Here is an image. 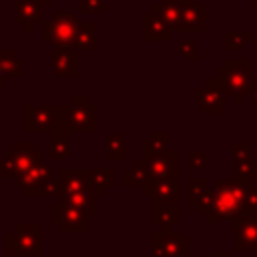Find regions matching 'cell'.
<instances>
[{"label": "cell", "instance_id": "6da1fadb", "mask_svg": "<svg viewBox=\"0 0 257 257\" xmlns=\"http://www.w3.org/2000/svg\"><path fill=\"white\" fill-rule=\"evenodd\" d=\"M253 181L229 177L213 183L207 199L197 207V213L205 217L209 225L221 221H235L245 213V195Z\"/></svg>", "mask_w": 257, "mask_h": 257}, {"label": "cell", "instance_id": "7a4b0ae2", "mask_svg": "<svg viewBox=\"0 0 257 257\" xmlns=\"http://www.w3.org/2000/svg\"><path fill=\"white\" fill-rule=\"evenodd\" d=\"M253 60L251 58H227L223 66H219L213 76L207 78L205 84L217 86L225 96H233L235 106L245 102L249 90L253 86Z\"/></svg>", "mask_w": 257, "mask_h": 257}, {"label": "cell", "instance_id": "3957f363", "mask_svg": "<svg viewBox=\"0 0 257 257\" xmlns=\"http://www.w3.org/2000/svg\"><path fill=\"white\" fill-rule=\"evenodd\" d=\"M70 135H94L98 131V106L84 94H72L66 104H56V126Z\"/></svg>", "mask_w": 257, "mask_h": 257}, {"label": "cell", "instance_id": "277c9868", "mask_svg": "<svg viewBox=\"0 0 257 257\" xmlns=\"http://www.w3.org/2000/svg\"><path fill=\"white\" fill-rule=\"evenodd\" d=\"M42 151L34 149L28 141H16L14 149L6 151V155L0 159V179H18L24 171L30 167L42 163Z\"/></svg>", "mask_w": 257, "mask_h": 257}, {"label": "cell", "instance_id": "5b68a950", "mask_svg": "<svg viewBox=\"0 0 257 257\" xmlns=\"http://www.w3.org/2000/svg\"><path fill=\"white\" fill-rule=\"evenodd\" d=\"M6 251H16L22 257H42V225L16 223L12 233L4 237Z\"/></svg>", "mask_w": 257, "mask_h": 257}, {"label": "cell", "instance_id": "8992f818", "mask_svg": "<svg viewBox=\"0 0 257 257\" xmlns=\"http://www.w3.org/2000/svg\"><path fill=\"white\" fill-rule=\"evenodd\" d=\"M80 18L72 12H58L54 14L42 28V42L52 44L54 48H72Z\"/></svg>", "mask_w": 257, "mask_h": 257}, {"label": "cell", "instance_id": "52a82bcc", "mask_svg": "<svg viewBox=\"0 0 257 257\" xmlns=\"http://www.w3.org/2000/svg\"><path fill=\"white\" fill-rule=\"evenodd\" d=\"M143 161H145V169H147V179L179 177V171H181V153L179 151H173V149L143 151Z\"/></svg>", "mask_w": 257, "mask_h": 257}, {"label": "cell", "instance_id": "ba28073f", "mask_svg": "<svg viewBox=\"0 0 257 257\" xmlns=\"http://www.w3.org/2000/svg\"><path fill=\"white\" fill-rule=\"evenodd\" d=\"M151 257H189V235L161 229L151 235Z\"/></svg>", "mask_w": 257, "mask_h": 257}, {"label": "cell", "instance_id": "9c48e42d", "mask_svg": "<svg viewBox=\"0 0 257 257\" xmlns=\"http://www.w3.org/2000/svg\"><path fill=\"white\" fill-rule=\"evenodd\" d=\"M56 126V104H24L22 131L24 133H52Z\"/></svg>", "mask_w": 257, "mask_h": 257}, {"label": "cell", "instance_id": "30bf717a", "mask_svg": "<svg viewBox=\"0 0 257 257\" xmlns=\"http://www.w3.org/2000/svg\"><path fill=\"white\" fill-rule=\"evenodd\" d=\"M78 50L74 48H52L50 58V70L56 78H78L80 74V62H78Z\"/></svg>", "mask_w": 257, "mask_h": 257}, {"label": "cell", "instance_id": "8fae6325", "mask_svg": "<svg viewBox=\"0 0 257 257\" xmlns=\"http://www.w3.org/2000/svg\"><path fill=\"white\" fill-rule=\"evenodd\" d=\"M52 179V163L50 161H42L34 167H30L28 171H24L16 183L20 187V191L26 195V197H40V191H42V185Z\"/></svg>", "mask_w": 257, "mask_h": 257}, {"label": "cell", "instance_id": "7c38bea8", "mask_svg": "<svg viewBox=\"0 0 257 257\" xmlns=\"http://www.w3.org/2000/svg\"><path fill=\"white\" fill-rule=\"evenodd\" d=\"M233 249L235 251H257V217L241 215L233 221Z\"/></svg>", "mask_w": 257, "mask_h": 257}, {"label": "cell", "instance_id": "4fadbf2b", "mask_svg": "<svg viewBox=\"0 0 257 257\" xmlns=\"http://www.w3.org/2000/svg\"><path fill=\"white\" fill-rule=\"evenodd\" d=\"M181 221L179 199H151V223L161 229H171Z\"/></svg>", "mask_w": 257, "mask_h": 257}, {"label": "cell", "instance_id": "5bb4252c", "mask_svg": "<svg viewBox=\"0 0 257 257\" xmlns=\"http://www.w3.org/2000/svg\"><path fill=\"white\" fill-rule=\"evenodd\" d=\"M197 2L199 0H159L151 6V10L155 14H159L173 32H181V22H183L185 10Z\"/></svg>", "mask_w": 257, "mask_h": 257}, {"label": "cell", "instance_id": "9a60e30c", "mask_svg": "<svg viewBox=\"0 0 257 257\" xmlns=\"http://www.w3.org/2000/svg\"><path fill=\"white\" fill-rule=\"evenodd\" d=\"M14 22L24 32H32L42 22V4L38 0H14Z\"/></svg>", "mask_w": 257, "mask_h": 257}, {"label": "cell", "instance_id": "2e32d148", "mask_svg": "<svg viewBox=\"0 0 257 257\" xmlns=\"http://www.w3.org/2000/svg\"><path fill=\"white\" fill-rule=\"evenodd\" d=\"M197 112L199 114H223L225 112V94L211 84L197 88Z\"/></svg>", "mask_w": 257, "mask_h": 257}, {"label": "cell", "instance_id": "e0dca14e", "mask_svg": "<svg viewBox=\"0 0 257 257\" xmlns=\"http://www.w3.org/2000/svg\"><path fill=\"white\" fill-rule=\"evenodd\" d=\"M141 187L143 195L149 199H179V177L147 179Z\"/></svg>", "mask_w": 257, "mask_h": 257}, {"label": "cell", "instance_id": "ac0fdd59", "mask_svg": "<svg viewBox=\"0 0 257 257\" xmlns=\"http://www.w3.org/2000/svg\"><path fill=\"white\" fill-rule=\"evenodd\" d=\"M88 213L76 207L62 205V217H60V231L66 235H84L88 231Z\"/></svg>", "mask_w": 257, "mask_h": 257}, {"label": "cell", "instance_id": "d6986e66", "mask_svg": "<svg viewBox=\"0 0 257 257\" xmlns=\"http://www.w3.org/2000/svg\"><path fill=\"white\" fill-rule=\"evenodd\" d=\"M171 32L173 30L167 26V22L159 14H155L153 10L143 14V40H147V42H169Z\"/></svg>", "mask_w": 257, "mask_h": 257}, {"label": "cell", "instance_id": "ffe728a7", "mask_svg": "<svg viewBox=\"0 0 257 257\" xmlns=\"http://www.w3.org/2000/svg\"><path fill=\"white\" fill-rule=\"evenodd\" d=\"M98 195L86 187V189H80V191H74V193H62L58 197V201L66 207H76V209H82L86 211L88 215H96L98 213Z\"/></svg>", "mask_w": 257, "mask_h": 257}, {"label": "cell", "instance_id": "44dd1931", "mask_svg": "<svg viewBox=\"0 0 257 257\" xmlns=\"http://www.w3.org/2000/svg\"><path fill=\"white\" fill-rule=\"evenodd\" d=\"M72 48L78 52H92L98 48V24L96 22H80Z\"/></svg>", "mask_w": 257, "mask_h": 257}, {"label": "cell", "instance_id": "7402d4cb", "mask_svg": "<svg viewBox=\"0 0 257 257\" xmlns=\"http://www.w3.org/2000/svg\"><path fill=\"white\" fill-rule=\"evenodd\" d=\"M88 187L98 195L104 197L116 185V171L114 169H86Z\"/></svg>", "mask_w": 257, "mask_h": 257}, {"label": "cell", "instance_id": "603a6c76", "mask_svg": "<svg viewBox=\"0 0 257 257\" xmlns=\"http://www.w3.org/2000/svg\"><path fill=\"white\" fill-rule=\"evenodd\" d=\"M207 30V6L197 2L185 10L181 32H205Z\"/></svg>", "mask_w": 257, "mask_h": 257}, {"label": "cell", "instance_id": "cb8c5ba5", "mask_svg": "<svg viewBox=\"0 0 257 257\" xmlns=\"http://www.w3.org/2000/svg\"><path fill=\"white\" fill-rule=\"evenodd\" d=\"M58 181L62 185V193H74L88 187L86 169H62Z\"/></svg>", "mask_w": 257, "mask_h": 257}, {"label": "cell", "instance_id": "d4e9b609", "mask_svg": "<svg viewBox=\"0 0 257 257\" xmlns=\"http://www.w3.org/2000/svg\"><path fill=\"white\" fill-rule=\"evenodd\" d=\"M126 137L122 131L116 133H108L104 137V157L106 161H122L124 153H126V145H124Z\"/></svg>", "mask_w": 257, "mask_h": 257}, {"label": "cell", "instance_id": "484cf974", "mask_svg": "<svg viewBox=\"0 0 257 257\" xmlns=\"http://www.w3.org/2000/svg\"><path fill=\"white\" fill-rule=\"evenodd\" d=\"M70 155V133L62 128H54L50 133V157L64 161Z\"/></svg>", "mask_w": 257, "mask_h": 257}, {"label": "cell", "instance_id": "4316f807", "mask_svg": "<svg viewBox=\"0 0 257 257\" xmlns=\"http://www.w3.org/2000/svg\"><path fill=\"white\" fill-rule=\"evenodd\" d=\"M209 189L211 187H209V181L205 177H191L187 181V203L197 209L207 199Z\"/></svg>", "mask_w": 257, "mask_h": 257}, {"label": "cell", "instance_id": "83f0119b", "mask_svg": "<svg viewBox=\"0 0 257 257\" xmlns=\"http://www.w3.org/2000/svg\"><path fill=\"white\" fill-rule=\"evenodd\" d=\"M0 70L6 78H22L24 64L14 50H0Z\"/></svg>", "mask_w": 257, "mask_h": 257}, {"label": "cell", "instance_id": "f1b7e54d", "mask_svg": "<svg viewBox=\"0 0 257 257\" xmlns=\"http://www.w3.org/2000/svg\"><path fill=\"white\" fill-rule=\"evenodd\" d=\"M145 179H147V169H145V161L143 159H135L133 165L122 171V185L126 189H131L135 185H143Z\"/></svg>", "mask_w": 257, "mask_h": 257}, {"label": "cell", "instance_id": "f546056e", "mask_svg": "<svg viewBox=\"0 0 257 257\" xmlns=\"http://www.w3.org/2000/svg\"><path fill=\"white\" fill-rule=\"evenodd\" d=\"M253 40L251 30H227L225 32V50H241Z\"/></svg>", "mask_w": 257, "mask_h": 257}, {"label": "cell", "instance_id": "4dcf8cb0", "mask_svg": "<svg viewBox=\"0 0 257 257\" xmlns=\"http://www.w3.org/2000/svg\"><path fill=\"white\" fill-rule=\"evenodd\" d=\"M233 177L255 181L257 179V159H247V161H233Z\"/></svg>", "mask_w": 257, "mask_h": 257}, {"label": "cell", "instance_id": "1f68e13d", "mask_svg": "<svg viewBox=\"0 0 257 257\" xmlns=\"http://www.w3.org/2000/svg\"><path fill=\"white\" fill-rule=\"evenodd\" d=\"M169 143H171V133L169 131H157V133H151V139L143 143V151H163V149H169Z\"/></svg>", "mask_w": 257, "mask_h": 257}, {"label": "cell", "instance_id": "d6a6232c", "mask_svg": "<svg viewBox=\"0 0 257 257\" xmlns=\"http://www.w3.org/2000/svg\"><path fill=\"white\" fill-rule=\"evenodd\" d=\"M187 163H189L191 169L203 171V169L207 167V163H209V155H207V151L191 149V151H187Z\"/></svg>", "mask_w": 257, "mask_h": 257}, {"label": "cell", "instance_id": "836d02e7", "mask_svg": "<svg viewBox=\"0 0 257 257\" xmlns=\"http://www.w3.org/2000/svg\"><path fill=\"white\" fill-rule=\"evenodd\" d=\"M177 50H179V56L183 60H187V62L199 60V46L193 40H179V48Z\"/></svg>", "mask_w": 257, "mask_h": 257}, {"label": "cell", "instance_id": "e575fe53", "mask_svg": "<svg viewBox=\"0 0 257 257\" xmlns=\"http://www.w3.org/2000/svg\"><path fill=\"white\" fill-rule=\"evenodd\" d=\"M78 12L80 14H104L106 2L104 0H78Z\"/></svg>", "mask_w": 257, "mask_h": 257}, {"label": "cell", "instance_id": "d590c367", "mask_svg": "<svg viewBox=\"0 0 257 257\" xmlns=\"http://www.w3.org/2000/svg\"><path fill=\"white\" fill-rule=\"evenodd\" d=\"M253 157V143L251 141H235L233 145V161H247Z\"/></svg>", "mask_w": 257, "mask_h": 257}, {"label": "cell", "instance_id": "8d00e7d4", "mask_svg": "<svg viewBox=\"0 0 257 257\" xmlns=\"http://www.w3.org/2000/svg\"><path fill=\"white\" fill-rule=\"evenodd\" d=\"M243 215H255L257 217V187L251 185L245 195V213Z\"/></svg>", "mask_w": 257, "mask_h": 257}, {"label": "cell", "instance_id": "74e56055", "mask_svg": "<svg viewBox=\"0 0 257 257\" xmlns=\"http://www.w3.org/2000/svg\"><path fill=\"white\" fill-rule=\"evenodd\" d=\"M62 195V185L58 179H48L44 185H42V191H40V197H60Z\"/></svg>", "mask_w": 257, "mask_h": 257}, {"label": "cell", "instance_id": "f35d334b", "mask_svg": "<svg viewBox=\"0 0 257 257\" xmlns=\"http://www.w3.org/2000/svg\"><path fill=\"white\" fill-rule=\"evenodd\" d=\"M60 217H62V203L58 201V203H54L50 207V223L52 225H58L60 223Z\"/></svg>", "mask_w": 257, "mask_h": 257}, {"label": "cell", "instance_id": "ab89813d", "mask_svg": "<svg viewBox=\"0 0 257 257\" xmlns=\"http://www.w3.org/2000/svg\"><path fill=\"white\" fill-rule=\"evenodd\" d=\"M249 96H251L253 106H257V76L253 78V86H251V90H249Z\"/></svg>", "mask_w": 257, "mask_h": 257}, {"label": "cell", "instance_id": "60d3db41", "mask_svg": "<svg viewBox=\"0 0 257 257\" xmlns=\"http://www.w3.org/2000/svg\"><path fill=\"white\" fill-rule=\"evenodd\" d=\"M205 257H225V253H223V251H213V253H209V255H205Z\"/></svg>", "mask_w": 257, "mask_h": 257}, {"label": "cell", "instance_id": "b9f144b4", "mask_svg": "<svg viewBox=\"0 0 257 257\" xmlns=\"http://www.w3.org/2000/svg\"><path fill=\"white\" fill-rule=\"evenodd\" d=\"M6 80H8V78H6V76L2 74V70H0V88H2V86H6Z\"/></svg>", "mask_w": 257, "mask_h": 257}, {"label": "cell", "instance_id": "7bdbcfd3", "mask_svg": "<svg viewBox=\"0 0 257 257\" xmlns=\"http://www.w3.org/2000/svg\"><path fill=\"white\" fill-rule=\"evenodd\" d=\"M6 257H22V255L16 253V251H6Z\"/></svg>", "mask_w": 257, "mask_h": 257}, {"label": "cell", "instance_id": "ee69618b", "mask_svg": "<svg viewBox=\"0 0 257 257\" xmlns=\"http://www.w3.org/2000/svg\"><path fill=\"white\" fill-rule=\"evenodd\" d=\"M38 2H40L42 6H50V4H52V0H38Z\"/></svg>", "mask_w": 257, "mask_h": 257}, {"label": "cell", "instance_id": "f6af8a7d", "mask_svg": "<svg viewBox=\"0 0 257 257\" xmlns=\"http://www.w3.org/2000/svg\"><path fill=\"white\" fill-rule=\"evenodd\" d=\"M251 2H253V4H255V6H257V0H251Z\"/></svg>", "mask_w": 257, "mask_h": 257}]
</instances>
